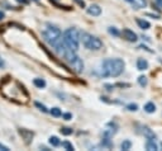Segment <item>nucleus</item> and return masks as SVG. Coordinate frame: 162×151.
<instances>
[{
	"label": "nucleus",
	"mask_w": 162,
	"mask_h": 151,
	"mask_svg": "<svg viewBox=\"0 0 162 151\" xmlns=\"http://www.w3.org/2000/svg\"><path fill=\"white\" fill-rule=\"evenodd\" d=\"M124 61L122 59H106L103 62V76H119L124 70Z\"/></svg>",
	"instance_id": "f257e3e1"
},
{
	"label": "nucleus",
	"mask_w": 162,
	"mask_h": 151,
	"mask_svg": "<svg viewBox=\"0 0 162 151\" xmlns=\"http://www.w3.org/2000/svg\"><path fill=\"white\" fill-rule=\"evenodd\" d=\"M142 133H143V136L147 138V140H155V138H156L155 132H153L151 128H148L147 126H143V127H142Z\"/></svg>",
	"instance_id": "1a4fd4ad"
},
{
	"label": "nucleus",
	"mask_w": 162,
	"mask_h": 151,
	"mask_svg": "<svg viewBox=\"0 0 162 151\" xmlns=\"http://www.w3.org/2000/svg\"><path fill=\"white\" fill-rule=\"evenodd\" d=\"M117 131H118V126L115 125V123L110 122L106 125L105 130H104V132H103V136H104V138H110L117 133Z\"/></svg>",
	"instance_id": "39448f33"
},
{
	"label": "nucleus",
	"mask_w": 162,
	"mask_h": 151,
	"mask_svg": "<svg viewBox=\"0 0 162 151\" xmlns=\"http://www.w3.org/2000/svg\"><path fill=\"white\" fill-rule=\"evenodd\" d=\"M33 84L36 85L37 88H39V89H42V88H44V86H46V81H44L43 79H39V77L34 79V80H33Z\"/></svg>",
	"instance_id": "dca6fc26"
},
{
	"label": "nucleus",
	"mask_w": 162,
	"mask_h": 151,
	"mask_svg": "<svg viewBox=\"0 0 162 151\" xmlns=\"http://www.w3.org/2000/svg\"><path fill=\"white\" fill-rule=\"evenodd\" d=\"M62 117H63V119H66V121H70V119L72 118V114L71 113H65V114H62Z\"/></svg>",
	"instance_id": "a878e982"
},
{
	"label": "nucleus",
	"mask_w": 162,
	"mask_h": 151,
	"mask_svg": "<svg viewBox=\"0 0 162 151\" xmlns=\"http://www.w3.org/2000/svg\"><path fill=\"white\" fill-rule=\"evenodd\" d=\"M62 147H65L67 151H74V150H75V149H74V146H72V144H70L68 141L62 142Z\"/></svg>",
	"instance_id": "5701e85b"
},
{
	"label": "nucleus",
	"mask_w": 162,
	"mask_h": 151,
	"mask_svg": "<svg viewBox=\"0 0 162 151\" xmlns=\"http://www.w3.org/2000/svg\"><path fill=\"white\" fill-rule=\"evenodd\" d=\"M62 41L68 48L76 52L79 50V45L81 41V33L76 28H68L65 30Z\"/></svg>",
	"instance_id": "f03ea898"
},
{
	"label": "nucleus",
	"mask_w": 162,
	"mask_h": 151,
	"mask_svg": "<svg viewBox=\"0 0 162 151\" xmlns=\"http://www.w3.org/2000/svg\"><path fill=\"white\" fill-rule=\"evenodd\" d=\"M122 36H123V38H125V40L128 41V42H136L138 40L137 34L134 33L133 30H130L129 28H124V29H123Z\"/></svg>",
	"instance_id": "423d86ee"
},
{
	"label": "nucleus",
	"mask_w": 162,
	"mask_h": 151,
	"mask_svg": "<svg viewBox=\"0 0 162 151\" xmlns=\"http://www.w3.org/2000/svg\"><path fill=\"white\" fill-rule=\"evenodd\" d=\"M60 132L65 135V136H68V135L72 133V128H68V127H62V128L60 130Z\"/></svg>",
	"instance_id": "412c9836"
},
{
	"label": "nucleus",
	"mask_w": 162,
	"mask_h": 151,
	"mask_svg": "<svg viewBox=\"0 0 162 151\" xmlns=\"http://www.w3.org/2000/svg\"><path fill=\"white\" fill-rule=\"evenodd\" d=\"M137 24L139 26V28H142V29H148L149 27H151V24H149L147 21H143V19H139V18L137 19Z\"/></svg>",
	"instance_id": "4468645a"
},
{
	"label": "nucleus",
	"mask_w": 162,
	"mask_h": 151,
	"mask_svg": "<svg viewBox=\"0 0 162 151\" xmlns=\"http://www.w3.org/2000/svg\"><path fill=\"white\" fill-rule=\"evenodd\" d=\"M108 32H109L110 34H113V36H115V37H118L119 34H120V33H119V30L115 28V27H109V28H108Z\"/></svg>",
	"instance_id": "4be33fe9"
},
{
	"label": "nucleus",
	"mask_w": 162,
	"mask_h": 151,
	"mask_svg": "<svg viewBox=\"0 0 162 151\" xmlns=\"http://www.w3.org/2000/svg\"><path fill=\"white\" fill-rule=\"evenodd\" d=\"M0 150H1V151H9V147H6L5 145L0 144Z\"/></svg>",
	"instance_id": "c85d7f7f"
},
{
	"label": "nucleus",
	"mask_w": 162,
	"mask_h": 151,
	"mask_svg": "<svg viewBox=\"0 0 162 151\" xmlns=\"http://www.w3.org/2000/svg\"><path fill=\"white\" fill-rule=\"evenodd\" d=\"M61 36H62V33H61V30L57 28L55 26H51L48 24L46 30L43 32V37L44 40L48 42V43H51L52 46H55L57 42L61 40Z\"/></svg>",
	"instance_id": "20e7f679"
},
{
	"label": "nucleus",
	"mask_w": 162,
	"mask_h": 151,
	"mask_svg": "<svg viewBox=\"0 0 162 151\" xmlns=\"http://www.w3.org/2000/svg\"><path fill=\"white\" fill-rule=\"evenodd\" d=\"M132 4L136 9H143L147 6V0H133Z\"/></svg>",
	"instance_id": "f8f14e48"
},
{
	"label": "nucleus",
	"mask_w": 162,
	"mask_h": 151,
	"mask_svg": "<svg viewBox=\"0 0 162 151\" xmlns=\"http://www.w3.org/2000/svg\"><path fill=\"white\" fill-rule=\"evenodd\" d=\"M156 4L158 5L160 8H162V0H156Z\"/></svg>",
	"instance_id": "7c9ffc66"
},
{
	"label": "nucleus",
	"mask_w": 162,
	"mask_h": 151,
	"mask_svg": "<svg viewBox=\"0 0 162 151\" xmlns=\"http://www.w3.org/2000/svg\"><path fill=\"white\" fill-rule=\"evenodd\" d=\"M144 111L147 112V113H153V112L156 111V106H155V104H153L152 102H148V103L144 106Z\"/></svg>",
	"instance_id": "2eb2a0df"
},
{
	"label": "nucleus",
	"mask_w": 162,
	"mask_h": 151,
	"mask_svg": "<svg viewBox=\"0 0 162 151\" xmlns=\"http://www.w3.org/2000/svg\"><path fill=\"white\" fill-rule=\"evenodd\" d=\"M130 147H132V142H130L129 140H125V141H123V142H122V145H120V149H122V150H124V151L129 150Z\"/></svg>",
	"instance_id": "f3484780"
},
{
	"label": "nucleus",
	"mask_w": 162,
	"mask_h": 151,
	"mask_svg": "<svg viewBox=\"0 0 162 151\" xmlns=\"http://www.w3.org/2000/svg\"><path fill=\"white\" fill-rule=\"evenodd\" d=\"M75 1L77 3L81 8H85V1H84V0H75Z\"/></svg>",
	"instance_id": "bb28decb"
},
{
	"label": "nucleus",
	"mask_w": 162,
	"mask_h": 151,
	"mask_svg": "<svg viewBox=\"0 0 162 151\" xmlns=\"http://www.w3.org/2000/svg\"><path fill=\"white\" fill-rule=\"evenodd\" d=\"M147 83H148V81H147V77H146V76L142 75V76L138 77V84H139L141 86H147Z\"/></svg>",
	"instance_id": "aec40b11"
},
{
	"label": "nucleus",
	"mask_w": 162,
	"mask_h": 151,
	"mask_svg": "<svg viewBox=\"0 0 162 151\" xmlns=\"http://www.w3.org/2000/svg\"><path fill=\"white\" fill-rule=\"evenodd\" d=\"M36 107H37V108H39V109H41L42 112H44V113H47V112H48L47 108H46V107L43 106V104H41L39 102H36Z\"/></svg>",
	"instance_id": "393cba45"
},
{
	"label": "nucleus",
	"mask_w": 162,
	"mask_h": 151,
	"mask_svg": "<svg viewBox=\"0 0 162 151\" xmlns=\"http://www.w3.org/2000/svg\"><path fill=\"white\" fill-rule=\"evenodd\" d=\"M49 144L56 147V146H60L61 142H60V140H58V137H56V136H51V137H49Z\"/></svg>",
	"instance_id": "6ab92c4d"
},
{
	"label": "nucleus",
	"mask_w": 162,
	"mask_h": 151,
	"mask_svg": "<svg viewBox=\"0 0 162 151\" xmlns=\"http://www.w3.org/2000/svg\"><path fill=\"white\" fill-rule=\"evenodd\" d=\"M33 1H38V0H33Z\"/></svg>",
	"instance_id": "f704fd0d"
},
{
	"label": "nucleus",
	"mask_w": 162,
	"mask_h": 151,
	"mask_svg": "<svg viewBox=\"0 0 162 151\" xmlns=\"http://www.w3.org/2000/svg\"><path fill=\"white\" fill-rule=\"evenodd\" d=\"M18 3H20V4H27L28 3V0H17Z\"/></svg>",
	"instance_id": "2f4dec72"
},
{
	"label": "nucleus",
	"mask_w": 162,
	"mask_h": 151,
	"mask_svg": "<svg viewBox=\"0 0 162 151\" xmlns=\"http://www.w3.org/2000/svg\"><path fill=\"white\" fill-rule=\"evenodd\" d=\"M87 14L92 15V17H98V15L101 14V8H100L98 4H91V5L87 8Z\"/></svg>",
	"instance_id": "6e6552de"
},
{
	"label": "nucleus",
	"mask_w": 162,
	"mask_h": 151,
	"mask_svg": "<svg viewBox=\"0 0 162 151\" xmlns=\"http://www.w3.org/2000/svg\"><path fill=\"white\" fill-rule=\"evenodd\" d=\"M127 109L130 111V112H136L138 109V106H137L136 103H130V104H128V106H127Z\"/></svg>",
	"instance_id": "b1692460"
},
{
	"label": "nucleus",
	"mask_w": 162,
	"mask_h": 151,
	"mask_svg": "<svg viewBox=\"0 0 162 151\" xmlns=\"http://www.w3.org/2000/svg\"><path fill=\"white\" fill-rule=\"evenodd\" d=\"M3 18H4V11H1V10H0V21H1Z\"/></svg>",
	"instance_id": "473e14b6"
},
{
	"label": "nucleus",
	"mask_w": 162,
	"mask_h": 151,
	"mask_svg": "<svg viewBox=\"0 0 162 151\" xmlns=\"http://www.w3.org/2000/svg\"><path fill=\"white\" fill-rule=\"evenodd\" d=\"M137 69H138V70H141V71L147 70V69H148V62H147V60H144V59H138V60H137Z\"/></svg>",
	"instance_id": "9b49d317"
},
{
	"label": "nucleus",
	"mask_w": 162,
	"mask_h": 151,
	"mask_svg": "<svg viewBox=\"0 0 162 151\" xmlns=\"http://www.w3.org/2000/svg\"><path fill=\"white\" fill-rule=\"evenodd\" d=\"M147 17H151V18H155V19H160V15H157V14H149V13H147Z\"/></svg>",
	"instance_id": "cd10ccee"
},
{
	"label": "nucleus",
	"mask_w": 162,
	"mask_h": 151,
	"mask_svg": "<svg viewBox=\"0 0 162 151\" xmlns=\"http://www.w3.org/2000/svg\"><path fill=\"white\" fill-rule=\"evenodd\" d=\"M127 1H129V3H132V1H133V0H127Z\"/></svg>",
	"instance_id": "72a5a7b5"
},
{
	"label": "nucleus",
	"mask_w": 162,
	"mask_h": 151,
	"mask_svg": "<svg viewBox=\"0 0 162 151\" xmlns=\"http://www.w3.org/2000/svg\"><path fill=\"white\" fill-rule=\"evenodd\" d=\"M4 65H5V62H4V60L1 59V57H0V69L4 67Z\"/></svg>",
	"instance_id": "c756f323"
},
{
	"label": "nucleus",
	"mask_w": 162,
	"mask_h": 151,
	"mask_svg": "<svg viewBox=\"0 0 162 151\" xmlns=\"http://www.w3.org/2000/svg\"><path fill=\"white\" fill-rule=\"evenodd\" d=\"M81 41H82V45L85 47L92 50V51H99V50L103 48V42L98 37H94L86 32L81 33Z\"/></svg>",
	"instance_id": "7ed1b4c3"
},
{
	"label": "nucleus",
	"mask_w": 162,
	"mask_h": 151,
	"mask_svg": "<svg viewBox=\"0 0 162 151\" xmlns=\"http://www.w3.org/2000/svg\"><path fill=\"white\" fill-rule=\"evenodd\" d=\"M146 149H147L148 151H157L158 150V146H157L155 140H148L147 144H146Z\"/></svg>",
	"instance_id": "ddd939ff"
},
{
	"label": "nucleus",
	"mask_w": 162,
	"mask_h": 151,
	"mask_svg": "<svg viewBox=\"0 0 162 151\" xmlns=\"http://www.w3.org/2000/svg\"><path fill=\"white\" fill-rule=\"evenodd\" d=\"M19 133H20V136L25 140L27 144H29L30 140L33 138V132H32V131H28V130H19Z\"/></svg>",
	"instance_id": "9d476101"
},
{
	"label": "nucleus",
	"mask_w": 162,
	"mask_h": 151,
	"mask_svg": "<svg viewBox=\"0 0 162 151\" xmlns=\"http://www.w3.org/2000/svg\"><path fill=\"white\" fill-rule=\"evenodd\" d=\"M70 65H71L72 70H74L75 72H77V74H80V72H82V71H84V62H82V60H81L79 56L76 57L74 62H71Z\"/></svg>",
	"instance_id": "0eeeda50"
},
{
	"label": "nucleus",
	"mask_w": 162,
	"mask_h": 151,
	"mask_svg": "<svg viewBox=\"0 0 162 151\" xmlns=\"http://www.w3.org/2000/svg\"><path fill=\"white\" fill-rule=\"evenodd\" d=\"M49 112H51V114L53 116V117H61V116H62V112H61V109H60V108H57V107L52 108Z\"/></svg>",
	"instance_id": "a211bd4d"
}]
</instances>
